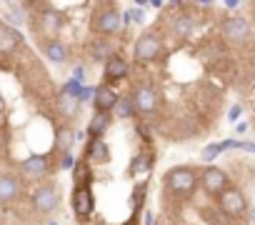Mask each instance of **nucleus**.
<instances>
[{
	"instance_id": "f257e3e1",
	"label": "nucleus",
	"mask_w": 255,
	"mask_h": 225,
	"mask_svg": "<svg viewBox=\"0 0 255 225\" xmlns=\"http://www.w3.org/2000/svg\"><path fill=\"white\" fill-rule=\"evenodd\" d=\"M30 8L38 10L35 15H28V25H30V30L38 33L43 40L58 38L60 30L65 28V15H63L58 8H53V5H33V3H30Z\"/></svg>"
},
{
	"instance_id": "f03ea898",
	"label": "nucleus",
	"mask_w": 255,
	"mask_h": 225,
	"mask_svg": "<svg viewBox=\"0 0 255 225\" xmlns=\"http://www.w3.org/2000/svg\"><path fill=\"white\" fill-rule=\"evenodd\" d=\"M165 190L168 195L175 198H190L198 188H200V170L190 168V165H175L163 175Z\"/></svg>"
},
{
	"instance_id": "7ed1b4c3",
	"label": "nucleus",
	"mask_w": 255,
	"mask_h": 225,
	"mask_svg": "<svg viewBox=\"0 0 255 225\" xmlns=\"http://www.w3.org/2000/svg\"><path fill=\"white\" fill-rule=\"evenodd\" d=\"M90 30H93L95 35H105V38L118 35V33L123 30V13H120L115 5H103V8H98V10L93 13V18H90Z\"/></svg>"
},
{
	"instance_id": "20e7f679",
	"label": "nucleus",
	"mask_w": 255,
	"mask_h": 225,
	"mask_svg": "<svg viewBox=\"0 0 255 225\" xmlns=\"http://www.w3.org/2000/svg\"><path fill=\"white\" fill-rule=\"evenodd\" d=\"M30 205H33V210L40 213V215L55 213L58 205H60V185L53 183V180L40 183V185L33 190V195H30Z\"/></svg>"
},
{
	"instance_id": "39448f33",
	"label": "nucleus",
	"mask_w": 255,
	"mask_h": 225,
	"mask_svg": "<svg viewBox=\"0 0 255 225\" xmlns=\"http://www.w3.org/2000/svg\"><path fill=\"white\" fill-rule=\"evenodd\" d=\"M163 48H165L163 45V35L155 33V30H145L133 45V58L138 63H155L163 55Z\"/></svg>"
},
{
	"instance_id": "423d86ee",
	"label": "nucleus",
	"mask_w": 255,
	"mask_h": 225,
	"mask_svg": "<svg viewBox=\"0 0 255 225\" xmlns=\"http://www.w3.org/2000/svg\"><path fill=\"white\" fill-rule=\"evenodd\" d=\"M200 188L210 195V198H220L228 188H230V178L223 168L218 165H205L200 170Z\"/></svg>"
},
{
	"instance_id": "0eeeda50",
	"label": "nucleus",
	"mask_w": 255,
	"mask_h": 225,
	"mask_svg": "<svg viewBox=\"0 0 255 225\" xmlns=\"http://www.w3.org/2000/svg\"><path fill=\"white\" fill-rule=\"evenodd\" d=\"M133 103H135V110L140 112V115H155V112L160 110V93L155 85H138L135 93H133Z\"/></svg>"
},
{
	"instance_id": "6e6552de",
	"label": "nucleus",
	"mask_w": 255,
	"mask_h": 225,
	"mask_svg": "<svg viewBox=\"0 0 255 225\" xmlns=\"http://www.w3.org/2000/svg\"><path fill=\"white\" fill-rule=\"evenodd\" d=\"M70 208L75 213V218L80 220H88L95 210V195H93V188L88 185H73V193H70Z\"/></svg>"
},
{
	"instance_id": "1a4fd4ad",
	"label": "nucleus",
	"mask_w": 255,
	"mask_h": 225,
	"mask_svg": "<svg viewBox=\"0 0 255 225\" xmlns=\"http://www.w3.org/2000/svg\"><path fill=\"white\" fill-rule=\"evenodd\" d=\"M218 205H220V210L228 218H240V215L248 213V198H245V193L240 188H233V185L218 198Z\"/></svg>"
},
{
	"instance_id": "9d476101",
	"label": "nucleus",
	"mask_w": 255,
	"mask_h": 225,
	"mask_svg": "<svg viewBox=\"0 0 255 225\" xmlns=\"http://www.w3.org/2000/svg\"><path fill=\"white\" fill-rule=\"evenodd\" d=\"M220 33H223V38H228L233 43H245V40H250L253 28H250V23L243 15H228L220 23Z\"/></svg>"
},
{
	"instance_id": "9b49d317",
	"label": "nucleus",
	"mask_w": 255,
	"mask_h": 225,
	"mask_svg": "<svg viewBox=\"0 0 255 225\" xmlns=\"http://www.w3.org/2000/svg\"><path fill=\"white\" fill-rule=\"evenodd\" d=\"M18 170L25 178L40 180V178H45V175L53 173V163H50V155H30V158H25V160L18 163Z\"/></svg>"
},
{
	"instance_id": "f8f14e48",
	"label": "nucleus",
	"mask_w": 255,
	"mask_h": 225,
	"mask_svg": "<svg viewBox=\"0 0 255 225\" xmlns=\"http://www.w3.org/2000/svg\"><path fill=\"white\" fill-rule=\"evenodd\" d=\"M23 195V178L13 173H0V205L18 203Z\"/></svg>"
},
{
	"instance_id": "ddd939ff",
	"label": "nucleus",
	"mask_w": 255,
	"mask_h": 225,
	"mask_svg": "<svg viewBox=\"0 0 255 225\" xmlns=\"http://www.w3.org/2000/svg\"><path fill=\"white\" fill-rule=\"evenodd\" d=\"M128 75H130V65H128V60H125L120 53H115L113 58L105 60V65H103V80H105V85L120 83V80H125Z\"/></svg>"
},
{
	"instance_id": "4468645a",
	"label": "nucleus",
	"mask_w": 255,
	"mask_h": 225,
	"mask_svg": "<svg viewBox=\"0 0 255 225\" xmlns=\"http://www.w3.org/2000/svg\"><path fill=\"white\" fill-rule=\"evenodd\" d=\"M118 100H120V95L115 93L113 85H105V83L95 85V93H93V108H95V112H113L115 105H118Z\"/></svg>"
},
{
	"instance_id": "2eb2a0df",
	"label": "nucleus",
	"mask_w": 255,
	"mask_h": 225,
	"mask_svg": "<svg viewBox=\"0 0 255 225\" xmlns=\"http://www.w3.org/2000/svg\"><path fill=\"white\" fill-rule=\"evenodd\" d=\"M40 53H43L50 63H55V65H63V63H68V58H70V50H68V45H65L60 38L40 40Z\"/></svg>"
},
{
	"instance_id": "dca6fc26",
	"label": "nucleus",
	"mask_w": 255,
	"mask_h": 225,
	"mask_svg": "<svg viewBox=\"0 0 255 225\" xmlns=\"http://www.w3.org/2000/svg\"><path fill=\"white\" fill-rule=\"evenodd\" d=\"M23 45V33L0 20V55H10Z\"/></svg>"
},
{
	"instance_id": "f3484780",
	"label": "nucleus",
	"mask_w": 255,
	"mask_h": 225,
	"mask_svg": "<svg viewBox=\"0 0 255 225\" xmlns=\"http://www.w3.org/2000/svg\"><path fill=\"white\" fill-rule=\"evenodd\" d=\"M75 128L70 125V123H63V125H58L55 128V140H53V150L58 153V155H65V153H70L73 150V145H75Z\"/></svg>"
},
{
	"instance_id": "a211bd4d",
	"label": "nucleus",
	"mask_w": 255,
	"mask_h": 225,
	"mask_svg": "<svg viewBox=\"0 0 255 225\" xmlns=\"http://www.w3.org/2000/svg\"><path fill=\"white\" fill-rule=\"evenodd\" d=\"M110 148L105 140H88L85 143V153H83V160H88L90 165H108L110 163Z\"/></svg>"
},
{
	"instance_id": "6ab92c4d",
	"label": "nucleus",
	"mask_w": 255,
	"mask_h": 225,
	"mask_svg": "<svg viewBox=\"0 0 255 225\" xmlns=\"http://www.w3.org/2000/svg\"><path fill=\"white\" fill-rule=\"evenodd\" d=\"M113 125V112H93V118L85 128L88 140H103V135L110 130Z\"/></svg>"
},
{
	"instance_id": "aec40b11",
	"label": "nucleus",
	"mask_w": 255,
	"mask_h": 225,
	"mask_svg": "<svg viewBox=\"0 0 255 225\" xmlns=\"http://www.w3.org/2000/svg\"><path fill=\"white\" fill-rule=\"evenodd\" d=\"M153 165H155V150L140 148V150L133 155L130 165H128V175L133 178V175H140V173H150Z\"/></svg>"
},
{
	"instance_id": "412c9836",
	"label": "nucleus",
	"mask_w": 255,
	"mask_h": 225,
	"mask_svg": "<svg viewBox=\"0 0 255 225\" xmlns=\"http://www.w3.org/2000/svg\"><path fill=\"white\" fill-rule=\"evenodd\" d=\"M170 33H173V38H178V40H188V38L195 33V18L188 15V13L175 15L173 23H170Z\"/></svg>"
},
{
	"instance_id": "4be33fe9",
	"label": "nucleus",
	"mask_w": 255,
	"mask_h": 225,
	"mask_svg": "<svg viewBox=\"0 0 255 225\" xmlns=\"http://www.w3.org/2000/svg\"><path fill=\"white\" fill-rule=\"evenodd\" d=\"M55 110H58L60 115L70 123V120H75V118L80 115V100H78V98H73V95L60 93V95H58V100H55Z\"/></svg>"
},
{
	"instance_id": "5701e85b",
	"label": "nucleus",
	"mask_w": 255,
	"mask_h": 225,
	"mask_svg": "<svg viewBox=\"0 0 255 225\" xmlns=\"http://www.w3.org/2000/svg\"><path fill=\"white\" fill-rule=\"evenodd\" d=\"M73 185H88V188H93V168L83 158L73 168Z\"/></svg>"
},
{
	"instance_id": "b1692460",
	"label": "nucleus",
	"mask_w": 255,
	"mask_h": 225,
	"mask_svg": "<svg viewBox=\"0 0 255 225\" xmlns=\"http://www.w3.org/2000/svg\"><path fill=\"white\" fill-rule=\"evenodd\" d=\"M115 55V48L110 40H103V38H95V43L90 45V58L93 60H108Z\"/></svg>"
},
{
	"instance_id": "393cba45",
	"label": "nucleus",
	"mask_w": 255,
	"mask_h": 225,
	"mask_svg": "<svg viewBox=\"0 0 255 225\" xmlns=\"http://www.w3.org/2000/svg\"><path fill=\"white\" fill-rule=\"evenodd\" d=\"M115 118H120V120H130V118H135V103H133V98H128V95H120V100H118V105H115Z\"/></svg>"
},
{
	"instance_id": "a878e982",
	"label": "nucleus",
	"mask_w": 255,
	"mask_h": 225,
	"mask_svg": "<svg viewBox=\"0 0 255 225\" xmlns=\"http://www.w3.org/2000/svg\"><path fill=\"white\" fill-rule=\"evenodd\" d=\"M145 195H148V180H140L135 188H133V218H138L140 215V210H143V205H145Z\"/></svg>"
},
{
	"instance_id": "bb28decb",
	"label": "nucleus",
	"mask_w": 255,
	"mask_h": 225,
	"mask_svg": "<svg viewBox=\"0 0 255 225\" xmlns=\"http://www.w3.org/2000/svg\"><path fill=\"white\" fill-rule=\"evenodd\" d=\"M220 153H223V145H220V143H210V145H205V148H203V160H208V163H210V160H215Z\"/></svg>"
},
{
	"instance_id": "cd10ccee",
	"label": "nucleus",
	"mask_w": 255,
	"mask_h": 225,
	"mask_svg": "<svg viewBox=\"0 0 255 225\" xmlns=\"http://www.w3.org/2000/svg\"><path fill=\"white\" fill-rule=\"evenodd\" d=\"M75 163H78V160L73 158V153H65V155H60V163H58V165H60L63 170H73Z\"/></svg>"
},
{
	"instance_id": "c85d7f7f",
	"label": "nucleus",
	"mask_w": 255,
	"mask_h": 225,
	"mask_svg": "<svg viewBox=\"0 0 255 225\" xmlns=\"http://www.w3.org/2000/svg\"><path fill=\"white\" fill-rule=\"evenodd\" d=\"M240 115H243V105H238V103H235V105L228 110V120H230V123H238V120H240Z\"/></svg>"
},
{
	"instance_id": "c756f323",
	"label": "nucleus",
	"mask_w": 255,
	"mask_h": 225,
	"mask_svg": "<svg viewBox=\"0 0 255 225\" xmlns=\"http://www.w3.org/2000/svg\"><path fill=\"white\" fill-rule=\"evenodd\" d=\"M235 148H238V150H245V153H255V143H243V140H235Z\"/></svg>"
},
{
	"instance_id": "7c9ffc66",
	"label": "nucleus",
	"mask_w": 255,
	"mask_h": 225,
	"mask_svg": "<svg viewBox=\"0 0 255 225\" xmlns=\"http://www.w3.org/2000/svg\"><path fill=\"white\" fill-rule=\"evenodd\" d=\"M138 133L143 135L145 143H150V128H148V125H138Z\"/></svg>"
},
{
	"instance_id": "2f4dec72",
	"label": "nucleus",
	"mask_w": 255,
	"mask_h": 225,
	"mask_svg": "<svg viewBox=\"0 0 255 225\" xmlns=\"http://www.w3.org/2000/svg\"><path fill=\"white\" fill-rule=\"evenodd\" d=\"M83 73H85V70H83V65H78V68L73 70V80H78V83H83Z\"/></svg>"
},
{
	"instance_id": "473e14b6",
	"label": "nucleus",
	"mask_w": 255,
	"mask_h": 225,
	"mask_svg": "<svg viewBox=\"0 0 255 225\" xmlns=\"http://www.w3.org/2000/svg\"><path fill=\"white\" fill-rule=\"evenodd\" d=\"M225 8H228V10H238V8H240V0H228Z\"/></svg>"
},
{
	"instance_id": "72a5a7b5",
	"label": "nucleus",
	"mask_w": 255,
	"mask_h": 225,
	"mask_svg": "<svg viewBox=\"0 0 255 225\" xmlns=\"http://www.w3.org/2000/svg\"><path fill=\"white\" fill-rule=\"evenodd\" d=\"M145 225H155V215L153 213H145Z\"/></svg>"
},
{
	"instance_id": "f704fd0d",
	"label": "nucleus",
	"mask_w": 255,
	"mask_h": 225,
	"mask_svg": "<svg viewBox=\"0 0 255 225\" xmlns=\"http://www.w3.org/2000/svg\"><path fill=\"white\" fill-rule=\"evenodd\" d=\"M235 130H238V133H245V130H248V125H245V123H238V125H235Z\"/></svg>"
},
{
	"instance_id": "c9c22d12",
	"label": "nucleus",
	"mask_w": 255,
	"mask_h": 225,
	"mask_svg": "<svg viewBox=\"0 0 255 225\" xmlns=\"http://www.w3.org/2000/svg\"><path fill=\"white\" fill-rule=\"evenodd\" d=\"M253 223H255V213H253Z\"/></svg>"
},
{
	"instance_id": "e433bc0d",
	"label": "nucleus",
	"mask_w": 255,
	"mask_h": 225,
	"mask_svg": "<svg viewBox=\"0 0 255 225\" xmlns=\"http://www.w3.org/2000/svg\"><path fill=\"white\" fill-rule=\"evenodd\" d=\"M48 225H58V223H48Z\"/></svg>"
}]
</instances>
